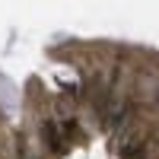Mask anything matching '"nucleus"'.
Listing matches in <instances>:
<instances>
[{
	"label": "nucleus",
	"mask_w": 159,
	"mask_h": 159,
	"mask_svg": "<svg viewBox=\"0 0 159 159\" xmlns=\"http://www.w3.org/2000/svg\"><path fill=\"white\" fill-rule=\"evenodd\" d=\"M0 111L10 115V118L19 111V89H16V83L7 80V76H0Z\"/></svg>",
	"instance_id": "1"
}]
</instances>
